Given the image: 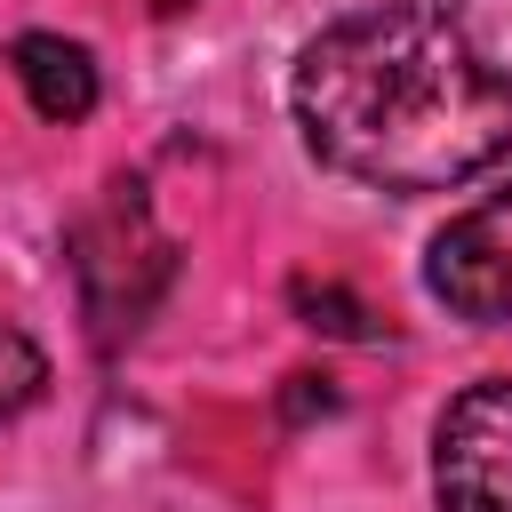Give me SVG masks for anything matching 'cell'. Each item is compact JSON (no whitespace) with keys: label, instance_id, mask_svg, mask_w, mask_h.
<instances>
[{"label":"cell","instance_id":"6da1fadb","mask_svg":"<svg viewBox=\"0 0 512 512\" xmlns=\"http://www.w3.org/2000/svg\"><path fill=\"white\" fill-rule=\"evenodd\" d=\"M288 112L320 168L400 200L512 160V64L440 0H376L312 32Z\"/></svg>","mask_w":512,"mask_h":512},{"label":"cell","instance_id":"7a4b0ae2","mask_svg":"<svg viewBox=\"0 0 512 512\" xmlns=\"http://www.w3.org/2000/svg\"><path fill=\"white\" fill-rule=\"evenodd\" d=\"M72 272H80V296H88V320H96V344H120L152 296L168 288L176 272V248L152 232V208H144V184H112L96 216H80L72 232Z\"/></svg>","mask_w":512,"mask_h":512},{"label":"cell","instance_id":"3957f363","mask_svg":"<svg viewBox=\"0 0 512 512\" xmlns=\"http://www.w3.org/2000/svg\"><path fill=\"white\" fill-rule=\"evenodd\" d=\"M432 504L440 512H512V376H480L440 408Z\"/></svg>","mask_w":512,"mask_h":512},{"label":"cell","instance_id":"277c9868","mask_svg":"<svg viewBox=\"0 0 512 512\" xmlns=\"http://www.w3.org/2000/svg\"><path fill=\"white\" fill-rule=\"evenodd\" d=\"M424 288H432V304H448L472 328H504L512 320V176L432 232Z\"/></svg>","mask_w":512,"mask_h":512},{"label":"cell","instance_id":"5b68a950","mask_svg":"<svg viewBox=\"0 0 512 512\" xmlns=\"http://www.w3.org/2000/svg\"><path fill=\"white\" fill-rule=\"evenodd\" d=\"M8 72L24 80V104H32L40 120H56V128L88 120L96 96H104L96 56H88L80 40H64V32H24V40L8 48Z\"/></svg>","mask_w":512,"mask_h":512},{"label":"cell","instance_id":"8992f818","mask_svg":"<svg viewBox=\"0 0 512 512\" xmlns=\"http://www.w3.org/2000/svg\"><path fill=\"white\" fill-rule=\"evenodd\" d=\"M288 304H296V320L320 328V336H376V328H368V304H360L352 288H336V280H288Z\"/></svg>","mask_w":512,"mask_h":512},{"label":"cell","instance_id":"52a82bcc","mask_svg":"<svg viewBox=\"0 0 512 512\" xmlns=\"http://www.w3.org/2000/svg\"><path fill=\"white\" fill-rule=\"evenodd\" d=\"M48 392V352L0 312V416H16V408H32Z\"/></svg>","mask_w":512,"mask_h":512},{"label":"cell","instance_id":"ba28073f","mask_svg":"<svg viewBox=\"0 0 512 512\" xmlns=\"http://www.w3.org/2000/svg\"><path fill=\"white\" fill-rule=\"evenodd\" d=\"M280 408H288V424H304V416H328V408H336V392H328V376H288Z\"/></svg>","mask_w":512,"mask_h":512},{"label":"cell","instance_id":"9c48e42d","mask_svg":"<svg viewBox=\"0 0 512 512\" xmlns=\"http://www.w3.org/2000/svg\"><path fill=\"white\" fill-rule=\"evenodd\" d=\"M152 8H160V16H176V8H192V0H152Z\"/></svg>","mask_w":512,"mask_h":512}]
</instances>
